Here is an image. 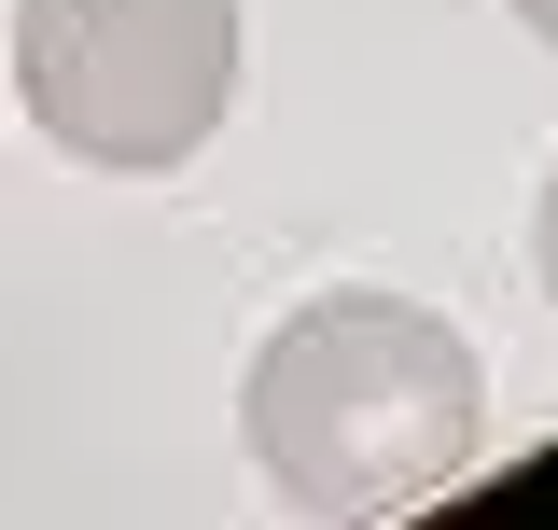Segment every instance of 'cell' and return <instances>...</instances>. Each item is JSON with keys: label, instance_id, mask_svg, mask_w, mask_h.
<instances>
[{"label": "cell", "instance_id": "1", "mask_svg": "<svg viewBox=\"0 0 558 530\" xmlns=\"http://www.w3.org/2000/svg\"><path fill=\"white\" fill-rule=\"evenodd\" d=\"M238 433H252V474L293 517H405V503L475 474L488 363H475V335L447 308L336 279V293H307L252 349Z\"/></svg>", "mask_w": 558, "mask_h": 530}, {"label": "cell", "instance_id": "2", "mask_svg": "<svg viewBox=\"0 0 558 530\" xmlns=\"http://www.w3.org/2000/svg\"><path fill=\"white\" fill-rule=\"evenodd\" d=\"M14 98L84 168H182L238 112V0H14Z\"/></svg>", "mask_w": 558, "mask_h": 530}, {"label": "cell", "instance_id": "3", "mask_svg": "<svg viewBox=\"0 0 558 530\" xmlns=\"http://www.w3.org/2000/svg\"><path fill=\"white\" fill-rule=\"evenodd\" d=\"M531 279L558 293V168H545V196H531Z\"/></svg>", "mask_w": 558, "mask_h": 530}, {"label": "cell", "instance_id": "4", "mask_svg": "<svg viewBox=\"0 0 558 530\" xmlns=\"http://www.w3.org/2000/svg\"><path fill=\"white\" fill-rule=\"evenodd\" d=\"M517 28H531V43H558V0H517Z\"/></svg>", "mask_w": 558, "mask_h": 530}]
</instances>
